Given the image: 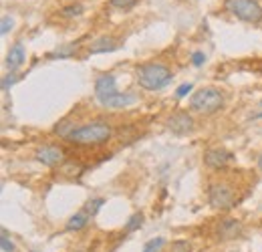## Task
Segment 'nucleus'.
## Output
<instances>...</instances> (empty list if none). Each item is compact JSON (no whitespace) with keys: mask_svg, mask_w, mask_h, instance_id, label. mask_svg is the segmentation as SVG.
Listing matches in <instances>:
<instances>
[{"mask_svg":"<svg viewBox=\"0 0 262 252\" xmlns=\"http://www.w3.org/2000/svg\"><path fill=\"white\" fill-rule=\"evenodd\" d=\"M36 159L42 165L55 167V165H59L65 159V152L61 148H57V145H42V148L36 150Z\"/></svg>","mask_w":262,"mask_h":252,"instance_id":"1a4fd4ad","label":"nucleus"},{"mask_svg":"<svg viewBox=\"0 0 262 252\" xmlns=\"http://www.w3.org/2000/svg\"><path fill=\"white\" fill-rule=\"evenodd\" d=\"M222 107H224V95L220 93L218 89H214V87L200 89L190 99V109L194 113H200V115L218 113Z\"/></svg>","mask_w":262,"mask_h":252,"instance_id":"7ed1b4c3","label":"nucleus"},{"mask_svg":"<svg viewBox=\"0 0 262 252\" xmlns=\"http://www.w3.org/2000/svg\"><path fill=\"white\" fill-rule=\"evenodd\" d=\"M164 244H165V240L162 238V236H158V238H151L149 242H145V246H143V252H160Z\"/></svg>","mask_w":262,"mask_h":252,"instance_id":"f3484780","label":"nucleus"},{"mask_svg":"<svg viewBox=\"0 0 262 252\" xmlns=\"http://www.w3.org/2000/svg\"><path fill=\"white\" fill-rule=\"evenodd\" d=\"M103 204H105V200H103V198H93V200H89V202H87L85 212H87L89 216H95L99 210L103 208Z\"/></svg>","mask_w":262,"mask_h":252,"instance_id":"4468645a","label":"nucleus"},{"mask_svg":"<svg viewBox=\"0 0 262 252\" xmlns=\"http://www.w3.org/2000/svg\"><path fill=\"white\" fill-rule=\"evenodd\" d=\"M119 47V40L115 36H101L97 38L91 47H89V53L91 55H99V53H111Z\"/></svg>","mask_w":262,"mask_h":252,"instance_id":"f8f14e48","label":"nucleus"},{"mask_svg":"<svg viewBox=\"0 0 262 252\" xmlns=\"http://www.w3.org/2000/svg\"><path fill=\"white\" fill-rule=\"evenodd\" d=\"M204 63H206V55H204L202 51L192 53V65H194V67H202Z\"/></svg>","mask_w":262,"mask_h":252,"instance_id":"b1692460","label":"nucleus"},{"mask_svg":"<svg viewBox=\"0 0 262 252\" xmlns=\"http://www.w3.org/2000/svg\"><path fill=\"white\" fill-rule=\"evenodd\" d=\"M208 202L214 210H220V212H226L232 210L236 206V194L232 186L220 182V184H212L208 190Z\"/></svg>","mask_w":262,"mask_h":252,"instance_id":"39448f33","label":"nucleus"},{"mask_svg":"<svg viewBox=\"0 0 262 252\" xmlns=\"http://www.w3.org/2000/svg\"><path fill=\"white\" fill-rule=\"evenodd\" d=\"M167 129L176 135H186L194 131V119L188 111H176L167 117Z\"/></svg>","mask_w":262,"mask_h":252,"instance_id":"0eeeda50","label":"nucleus"},{"mask_svg":"<svg viewBox=\"0 0 262 252\" xmlns=\"http://www.w3.org/2000/svg\"><path fill=\"white\" fill-rule=\"evenodd\" d=\"M111 125L105 123V121H91L87 125L75 127L69 135H67V141L75 143V145H103L111 139Z\"/></svg>","mask_w":262,"mask_h":252,"instance_id":"f257e3e1","label":"nucleus"},{"mask_svg":"<svg viewBox=\"0 0 262 252\" xmlns=\"http://www.w3.org/2000/svg\"><path fill=\"white\" fill-rule=\"evenodd\" d=\"M141 224H143V214H133L127 224H125V232H135V230H139L141 228Z\"/></svg>","mask_w":262,"mask_h":252,"instance_id":"2eb2a0df","label":"nucleus"},{"mask_svg":"<svg viewBox=\"0 0 262 252\" xmlns=\"http://www.w3.org/2000/svg\"><path fill=\"white\" fill-rule=\"evenodd\" d=\"M218 238L222 240H230V238H238L242 234V224L236 218H226L218 224Z\"/></svg>","mask_w":262,"mask_h":252,"instance_id":"9d476101","label":"nucleus"},{"mask_svg":"<svg viewBox=\"0 0 262 252\" xmlns=\"http://www.w3.org/2000/svg\"><path fill=\"white\" fill-rule=\"evenodd\" d=\"M192 89H194V85H192V83H184V85H180V87L176 89V97H178V99H182V97H186V95L190 93Z\"/></svg>","mask_w":262,"mask_h":252,"instance_id":"412c9836","label":"nucleus"},{"mask_svg":"<svg viewBox=\"0 0 262 252\" xmlns=\"http://www.w3.org/2000/svg\"><path fill=\"white\" fill-rule=\"evenodd\" d=\"M119 95L117 85H115V77L113 75H101L95 81V97L103 107H107L115 97Z\"/></svg>","mask_w":262,"mask_h":252,"instance_id":"423d86ee","label":"nucleus"},{"mask_svg":"<svg viewBox=\"0 0 262 252\" xmlns=\"http://www.w3.org/2000/svg\"><path fill=\"white\" fill-rule=\"evenodd\" d=\"M16 81H18L16 75H6V77L2 79V91H8V87H12Z\"/></svg>","mask_w":262,"mask_h":252,"instance_id":"5701e85b","label":"nucleus"},{"mask_svg":"<svg viewBox=\"0 0 262 252\" xmlns=\"http://www.w3.org/2000/svg\"><path fill=\"white\" fill-rule=\"evenodd\" d=\"M258 170H260V172H262V154H260V156H258Z\"/></svg>","mask_w":262,"mask_h":252,"instance_id":"393cba45","label":"nucleus"},{"mask_svg":"<svg viewBox=\"0 0 262 252\" xmlns=\"http://www.w3.org/2000/svg\"><path fill=\"white\" fill-rule=\"evenodd\" d=\"M171 69L162 63H143L135 69V79L141 89L145 91H160L169 85L171 81Z\"/></svg>","mask_w":262,"mask_h":252,"instance_id":"f03ea898","label":"nucleus"},{"mask_svg":"<svg viewBox=\"0 0 262 252\" xmlns=\"http://www.w3.org/2000/svg\"><path fill=\"white\" fill-rule=\"evenodd\" d=\"M139 0H111V6L115 8H121V10H127V8H133Z\"/></svg>","mask_w":262,"mask_h":252,"instance_id":"aec40b11","label":"nucleus"},{"mask_svg":"<svg viewBox=\"0 0 262 252\" xmlns=\"http://www.w3.org/2000/svg\"><path fill=\"white\" fill-rule=\"evenodd\" d=\"M224 8L242 23H250V25L262 23V6L256 0H226Z\"/></svg>","mask_w":262,"mask_h":252,"instance_id":"20e7f679","label":"nucleus"},{"mask_svg":"<svg viewBox=\"0 0 262 252\" xmlns=\"http://www.w3.org/2000/svg\"><path fill=\"white\" fill-rule=\"evenodd\" d=\"M169 252H192V244L188 240H176L169 244Z\"/></svg>","mask_w":262,"mask_h":252,"instance_id":"a211bd4d","label":"nucleus"},{"mask_svg":"<svg viewBox=\"0 0 262 252\" xmlns=\"http://www.w3.org/2000/svg\"><path fill=\"white\" fill-rule=\"evenodd\" d=\"M232 161H234V154H230L228 150H222V148H214L204 154V163L210 170H222Z\"/></svg>","mask_w":262,"mask_h":252,"instance_id":"6e6552de","label":"nucleus"},{"mask_svg":"<svg viewBox=\"0 0 262 252\" xmlns=\"http://www.w3.org/2000/svg\"><path fill=\"white\" fill-rule=\"evenodd\" d=\"M25 59H27V51H25V45L23 43H14L6 55V67L10 71H16L25 65Z\"/></svg>","mask_w":262,"mask_h":252,"instance_id":"9b49d317","label":"nucleus"},{"mask_svg":"<svg viewBox=\"0 0 262 252\" xmlns=\"http://www.w3.org/2000/svg\"><path fill=\"white\" fill-rule=\"evenodd\" d=\"M0 246H2V252H14V244H12V240H8V232L6 230H2Z\"/></svg>","mask_w":262,"mask_h":252,"instance_id":"6ab92c4d","label":"nucleus"},{"mask_svg":"<svg viewBox=\"0 0 262 252\" xmlns=\"http://www.w3.org/2000/svg\"><path fill=\"white\" fill-rule=\"evenodd\" d=\"M61 14H63L65 18L81 16V14H83V6H81V4H69V6H65V8L61 10Z\"/></svg>","mask_w":262,"mask_h":252,"instance_id":"dca6fc26","label":"nucleus"},{"mask_svg":"<svg viewBox=\"0 0 262 252\" xmlns=\"http://www.w3.org/2000/svg\"><path fill=\"white\" fill-rule=\"evenodd\" d=\"M89 214L83 210V212H77L75 216H71V220L67 222V230H71V232H79V230H83L87 224H89Z\"/></svg>","mask_w":262,"mask_h":252,"instance_id":"ddd939ff","label":"nucleus"},{"mask_svg":"<svg viewBox=\"0 0 262 252\" xmlns=\"http://www.w3.org/2000/svg\"><path fill=\"white\" fill-rule=\"evenodd\" d=\"M12 25H14V20H12L10 16H2V23H0V32H2V34H6L8 31H12Z\"/></svg>","mask_w":262,"mask_h":252,"instance_id":"4be33fe9","label":"nucleus"}]
</instances>
